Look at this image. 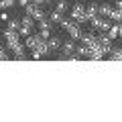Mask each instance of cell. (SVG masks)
Instances as JSON below:
<instances>
[{
  "mask_svg": "<svg viewBox=\"0 0 122 122\" xmlns=\"http://www.w3.org/2000/svg\"><path fill=\"white\" fill-rule=\"evenodd\" d=\"M92 29H96V30H102V33H108V29L112 26V22L114 20H110V18H106V16H100L98 14L96 18H92Z\"/></svg>",
  "mask_w": 122,
  "mask_h": 122,
  "instance_id": "3",
  "label": "cell"
},
{
  "mask_svg": "<svg viewBox=\"0 0 122 122\" xmlns=\"http://www.w3.org/2000/svg\"><path fill=\"white\" fill-rule=\"evenodd\" d=\"M110 59H112V61H122V49H112Z\"/></svg>",
  "mask_w": 122,
  "mask_h": 122,
  "instance_id": "18",
  "label": "cell"
},
{
  "mask_svg": "<svg viewBox=\"0 0 122 122\" xmlns=\"http://www.w3.org/2000/svg\"><path fill=\"white\" fill-rule=\"evenodd\" d=\"M33 4H37V6H43V4H49V0H30Z\"/></svg>",
  "mask_w": 122,
  "mask_h": 122,
  "instance_id": "25",
  "label": "cell"
},
{
  "mask_svg": "<svg viewBox=\"0 0 122 122\" xmlns=\"http://www.w3.org/2000/svg\"><path fill=\"white\" fill-rule=\"evenodd\" d=\"M37 22H39V29H51V26H53V22L49 20L47 16H45V18H41V20H37Z\"/></svg>",
  "mask_w": 122,
  "mask_h": 122,
  "instance_id": "19",
  "label": "cell"
},
{
  "mask_svg": "<svg viewBox=\"0 0 122 122\" xmlns=\"http://www.w3.org/2000/svg\"><path fill=\"white\" fill-rule=\"evenodd\" d=\"M35 49H37V51H39L43 57L47 55V53H51V49H49V45H47V41H45V39H41L39 43H37V47H35Z\"/></svg>",
  "mask_w": 122,
  "mask_h": 122,
  "instance_id": "12",
  "label": "cell"
},
{
  "mask_svg": "<svg viewBox=\"0 0 122 122\" xmlns=\"http://www.w3.org/2000/svg\"><path fill=\"white\" fill-rule=\"evenodd\" d=\"M30 59H37V61H39V59H43V55H41L37 49H33V53H30Z\"/></svg>",
  "mask_w": 122,
  "mask_h": 122,
  "instance_id": "24",
  "label": "cell"
},
{
  "mask_svg": "<svg viewBox=\"0 0 122 122\" xmlns=\"http://www.w3.org/2000/svg\"><path fill=\"white\" fill-rule=\"evenodd\" d=\"M73 2H83V0H73Z\"/></svg>",
  "mask_w": 122,
  "mask_h": 122,
  "instance_id": "28",
  "label": "cell"
},
{
  "mask_svg": "<svg viewBox=\"0 0 122 122\" xmlns=\"http://www.w3.org/2000/svg\"><path fill=\"white\" fill-rule=\"evenodd\" d=\"M67 33H69V39H73V41H79L81 39V35H83V30H81V25L79 22H73V25L67 29Z\"/></svg>",
  "mask_w": 122,
  "mask_h": 122,
  "instance_id": "6",
  "label": "cell"
},
{
  "mask_svg": "<svg viewBox=\"0 0 122 122\" xmlns=\"http://www.w3.org/2000/svg\"><path fill=\"white\" fill-rule=\"evenodd\" d=\"M110 20H114V22H120L122 20V8H112V12H110Z\"/></svg>",
  "mask_w": 122,
  "mask_h": 122,
  "instance_id": "14",
  "label": "cell"
},
{
  "mask_svg": "<svg viewBox=\"0 0 122 122\" xmlns=\"http://www.w3.org/2000/svg\"><path fill=\"white\" fill-rule=\"evenodd\" d=\"M61 53H63V59L69 57L71 53H75V41L69 39V41H65V43H61Z\"/></svg>",
  "mask_w": 122,
  "mask_h": 122,
  "instance_id": "7",
  "label": "cell"
},
{
  "mask_svg": "<svg viewBox=\"0 0 122 122\" xmlns=\"http://www.w3.org/2000/svg\"><path fill=\"white\" fill-rule=\"evenodd\" d=\"M6 29H10V30H20V20H16V18H10Z\"/></svg>",
  "mask_w": 122,
  "mask_h": 122,
  "instance_id": "17",
  "label": "cell"
},
{
  "mask_svg": "<svg viewBox=\"0 0 122 122\" xmlns=\"http://www.w3.org/2000/svg\"><path fill=\"white\" fill-rule=\"evenodd\" d=\"M4 39H6V47L12 51L20 45V35H18V30H10V29H4Z\"/></svg>",
  "mask_w": 122,
  "mask_h": 122,
  "instance_id": "2",
  "label": "cell"
},
{
  "mask_svg": "<svg viewBox=\"0 0 122 122\" xmlns=\"http://www.w3.org/2000/svg\"><path fill=\"white\" fill-rule=\"evenodd\" d=\"M98 14H100V4H96V2H90V4L86 6V16L92 20V18H96Z\"/></svg>",
  "mask_w": 122,
  "mask_h": 122,
  "instance_id": "8",
  "label": "cell"
},
{
  "mask_svg": "<svg viewBox=\"0 0 122 122\" xmlns=\"http://www.w3.org/2000/svg\"><path fill=\"white\" fill-rule=\"evenodd\" d=\"M77 55H81V57H87V55H90V47H87V45H81V47L77 49Z\"/></svg>",
  "mask_w": 122,
  "mask_h": 122,
  "instance_id": "20",
  "label": "cell"
},
{
  "mask_svg": "<svg viewBox=\"0 0 122 122\" xmlns=\"http://www.w3.org/2000/svg\"><path fill=\"white\" fill-rule=\"evenodd\" d=\"M69 16L73 18L75 22H79V25H86L90 18L86 16V4H81V2H73V6H71L69 10Z\"/></svg>",
  "mask_w": 122,
  "mask_h": 122,
  "instance_id": "1",
  "label": "cell"
},
{
  "mask_svg": "<svg viewBox=\"0 0 122 122\" xmlns=\"http://www.w3.org/2000/svg\"><path fill=\"white\" fill-rule=\"evenodd\" d=\"M110 12H112V4H108V2H102L100 4V16H110Z\"/></svg>",
  "mask_w": 122,
  "mask_h": 122,
  "instance_id": "13",
  "label": "cell"
},
{
  "mask_svg": "<svg viewBox=\"0 0 122 122\" xmlns=\"http://www.w3.org/2000/svg\"><path fill=\"white\" fill-rule=\"evenodd\" d=\"M14 2L16 0H2V8H10V6H14Z\"/></svg>",
  "mask_w": 122,
  "mask_h": 122,
  "instance_id": "23",
  "label": "cell"
},
{
  "mask_svg": "<svg viewBox=\"0 0 122 122\" xmlns=\"http://www.w3.org/2000/svg\"><path fill=\"white\" fill-rule=\"evenodd\" d=\"M39 41H41V35H29V37H25V47L33 51V49L37 47V43H39Z\"/></svg>",
  "mask_w": 122,
  "mask_h": 122,
  "instance_id": "9",
  "label": "cell"
},
{
  "mask_svg": "<svg viewBox=\"0 0 122 122\" xmlns=\"http://www.w3.org/2000/svg\"><path fill=\"white\" fill-rule=\"evenodd\" d=\"M16 2H18V4H20V6H22V8H25V6H26V4H30V0H16Z\"/></svg>",
  "mask_w": 122,
  "mask_h": 122,
  "instance_id": "26",
  "label": "cell"
},
{
  "mask_svg": "<svg viewBox=\"0 0 122 122\" xmlns=\"http://www.w3.org/2000/svg\"><path fill=\"white\" fill-rule=\"evenodd\" d=\"M25 14H29V16H33L35 20H41V18H45V16H47V14H45V10L41 8V6L33 4V2L25 6Z\"/></svg>",
  "mask_w": 122,
  "mask_h": 122,
  "instance_id": "5",
  "label": "cell"
},
{
  "mask_svg": "<svg viewBox=\"0 0 122 122\" xmlns=\"http://www.w3.org/2000/svg\"><path fill=\"white\" fill-rule=\"evenodd\" d=\"M49 20H51L53 25H61V20H63V12H59V10L53 8L51 12H49Z\"/></svg>",
  "mask_w": 122,
  "mask_h": 122,
  "instance_id": "11",
  "label": "cell"
},
{
  "mask_svg": "<svg viewBox=\"0 0 122 122\" xmlns=\"http://www.w3.org/2000/svg\"><path fill=\"white\" fill-rule=\"evenodd\" d=\"M39 35H41V39H45V41H47L49 37H51V29H41V33H39Z\"/></svg>",
  "mask_w": 122,
  "mask_h": 122,
  "instance_id": "22",
  "label": "cell"
},
{
  "mask_svg": "<svg viewBox=\"0 0 122 122\" xmlns=\"http://www.w3.org/2000/svg\"><path fill=\"white\" fill-rule=\"evenodd\" d=\"M55 10H59V12L65 14L67 10H69V4H67L65 0H57V4H55Z\"/></svg>",
  "mask_w": 122,
  "mask_h": 122,
  "instance_id": "16",
  "label": "cell"
},
{
  "mask_svg": "<svg viewBox=\"0 0 122 122\" xmlns=\"http://www.w3.org/2000/svg\"><path fill=\"white\" fill-rule=\"evenodd\" d=\"M118 37L122 39V25H120V29H118Z\"/></svg>",
  "mask_w": 122,
  "mask_h": 122,
  "instance_id": "27",
  "label": "cell"
},
{
  "mask_svg": "<svg viewBox=\"0 0 122 122\" xmlns=\"http://www.w3.org/2000/svg\"><path fill=\"white\" fill-rule=\"evenodd\" d=\"M33 25H35V18L29 16V14H25V16H22V20H20V30H18V35H20V37L33 35Z\"/></svg>",
  "mask_w": 122,
  "mask_h": 122,
  "instance_id": "4",
  "label": "cell"
},
{
  "mask_svg": "<svg viewBox=\"0 0 122 122\" xmlns=\"http://www.w3.org/2000/svg\"><path fill=\"white\" fill-rule=\"evenodd\" d=\"M61 43H63V41H61V37H49L47 39V45H49V49H51V51H57V49H61Z\"/></svg>",
  "mask_w": 122,
  "mask_h": 122,
  "instance_id": "10",
  "label": "cell"
},
{
  "mask_svg": "<svg viewBox=\"0 0 122 122\" xmlns=\"http://www.w3.org/2000/svg\"><path fill=\"white\" fill-rule=\"evenodd\" d=\"M6 59H10V57H8V51H6V47L0 45V61H6Z\"/></svg>",
  "mask_w": 122,
  "mask_h": 122,
  "instance_id": "21",
  "label": "cell"
},
{
  "mask_svg": "<svg viewBox=\"0 0 122 122\" xmlns=\"http://www.w3.org/2000/svg\"><path fill=\"white\" fill-rule=\"evenodd\" d=\"M118 29H120V22H112V26L108 29V35L112 37V41L118 39Z\"/></svg>",
  "mask_w": 122,
  "mask_h": 122,
  "instance_id": "15",
  "label": "cell"
}]
</instances>
